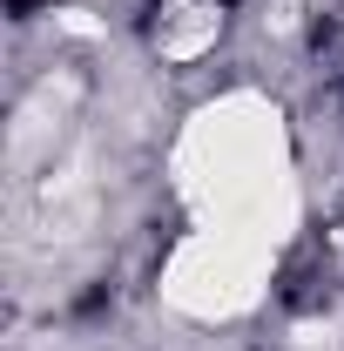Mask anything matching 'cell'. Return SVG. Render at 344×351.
<instances>
[{"label":"cell","instance_id":"cell-1","mask_svg":"<svg viewBox=\"0 0 344 351\" xmlns=\"http://www.w3.org/2000/svg\"><path fill=\"white\" fill-rule=\"evenodd\" d=\"M34 7H41V0H14V21H27V14H34Z\"/></svg>","mask_w":344,"mask_h":351}]
</instances>
